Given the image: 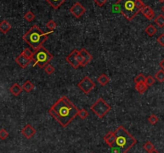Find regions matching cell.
Instances as JSON below:
<instances>
[{
    "label": "cell",
    "instance_id": "6da1fadb",
    "mask_svg": "<svg viewBox=\"0 0 164 153\" xmlns=\"http://www.w3.org/2000/svg\"><path fill=\"white\" fill-rule=\"evenodd\" d=\"M78 108L67 96H62L48 110V113L59 124L66 128L78 116Z\"/></svg>",
    "mask_w": 164,
    "mask_h": 153
},
{
    "label": "cell",
    "instance_id": "7a4b0ae2",
    "mask_svg": "<svg viewBox=\"0 0 164 153\" xmlns=\"http://www.w3.org/2000/svg\"><path fill=\"white\" fill-rule=\"evenodd\" d=\"M53 31L43 32L37 25H33L23 35L22 39L34 51L43 47V44L47 40L48 35Z\"/></svg>",
    "mask_w": 164,
    "mask_h": 153
},
{
    "label": "cell",
    "instance_id": "3957f363",
    "mask_svg": "<svg viewBox=\"0 0 164 153\" xmlns=\"http://www.w3.org/2000/svg\"><path fill=\"white\" fill-rule=\"evenodd\" d=\"M114 133L115 135V141L112 147L119 148L122 153H127L134 145L136 144V139L133 137L123 126H119L114 131Z\"/></svg>",
    "mask_w": 164,
    "mask_h": 153
},
{
    "label": "cell",
    "instance_id": "277c9868",
    "mask_svg": "<svg viewBox=\"0 0 164 153\" xmlns=\"http://www.w3.org/2000/svg\"><path fill=\"white\" fill-rule=\"evenodd\" d=\"M115 6L129 22L140 12L137 8L135 0H118Z\"/></svg>",
    "mask_w": 164,
    "mask_h": 153
},
{
    "label": "cell",
    "instance_id": "5b68a950",
    "mask_svg": "<svg viewBox=\"0 0 164 153\" xmlns=\"http://www.w3.org/2000/svg\"><path fill=\"white\" fill-rule=\"evenodd\" d=\"M53 58L54 56L52 54L50 53L44 47H41L36 51H34L31 62H33V66L38 65L39 67L44 68L53 60Z\"/></svg>",
    "mask_w": 164,
    "mask_h": 153
},
{
    "label": "cell",
    "instance_id": "8992f818",
    "mask_svg": "<svg viewBox=\"0 0 164 153\" xmlns=\"http://www.w3.org/2000/svg\"><path fill=\"white\" fill-rule=\"evenodd\" d=\"M111 109V106L102 98H99L90 107V110L100 119L103 118Z\"/></svg>",
    "mask_w": 164,
    "mask_h": 153
},
{
    "label": "cell",
    "instance_id": "52a82bcc",
    "mask_svg": "<svg viewBox=\"0 0 164 153\" xmlns=\"http://www.w3.org/2000/svg\"><path fill=\"white\" fill-rule=\"evenodd\" d=\"M78 88L80 89L84 94H89L93 91V89L95 88V82L88 76H85L77 84Z\"/></svg>",
    "mask_w": 164,
    "mask_h": 153
},
{
    "label": "cell",
    "instance_id": "ba28073f",
    "mask_svg": "<svg viewBox=\"0 0 164 153\" xmlns=\"http://www.w3.org/2000/svg\"><path fill=\"white\" fill-rule=\"evenodd\" d=\"M70 12H71L75 18L79 19L81 16L83 15L84 13L86 12V8H85L80 3H75L74 5L70 8Z\"/></svg>",
    "mask_w": 164,
    "mask_h": 153
},
{
    "label": "cell",
    "instance_id": "9c48e42d",
    "mask_svg": "<svg viewBox=\"0 0 164 153\" xmlns=\"http://www.w3.org/2000/svg\"><path fill=\"white\" fill-rule=\"evenodd\" d=\"M78 53V51L77 49H74L66 57V61L74 69H77L78 67H80V64L78 63L77 60Z\"/></svg>",
    "mask_w": 164,
    "mask_h": 153
},
{
    "label": "cell",
    "instance_id": "30bf717a",
    "mask_svg": "<svg viewBox=\"0 0 164 153\" xmlns=\"http://www.w3.org/2000/svg\"><path fill=\"white\" fill-rule=\"evenodd\" d=\"M15 61L16 63H17L20 67H22V68H26V67H27L28 66L31 64V61H32V59L27 58V57L24 56V55L21 53L19 55H18V56L16 57Z\"/></svg>",
    "mask_w": 164,
    "mask_h": 153
},
{
    "label": "cell",
    "instance_id": "8fae6325",
    "mask_svg": "<svg viewBox=\"0 0 164 153\" xmlns=\"http://www.w3.org/2000/svg\"><path fill=\"white\" fill-rule=\"evenodd\" d=\"M36 133V130L34 129L33 126H31V124H27L26 126L23 127L22 130H21V134L26 137L27 139H31V138L34 136V135Z\"/></svg>",
    "mask_w": 164,
    "mask_h": 153
},
{
    "label": "cell",
    "instance_id": "7c38bea8",
    "mask_svg": "<svg viewBox=\"0 0 164 153\" xmlns=\"http://www.w3.org/2000/svg\"><path fill=\"white\" fill-rule=\"evenodd\" d=\"M78 52L82 55V56L83 57V62H82V64L80 65L81 67H86L91 60H93V56L87 51L86 48H82L80 51H78Z\"/></svg>",
    "mask_w": 164,
    "mask_h": 153
},
{
    "label": "cell",
    "instance_id": "4fadbf2b",
    "mask_svg": "<svg viewBox=\"0 0 164 153\" xmlns=\"http://www.w3.org/2000/svg\"><path fill=\"white\" fill-rule=\"evenodd\" d=\"M140 12L142 13L143 16L146 17L148 20H151L155 17V11L152 10L151 6H146L145 5V6L140 11Z\"/></svg>",
    "mask_w": 164,
    "mask_h": 153
},
{
    "label": "cell",
    "instance_id": "5bb4252c",
    "mask_svg": "<svg viewBox=\"0 0 164 153\" xmlns=\"http://www.w3.org/2000/svg\"><path fill=\"white\" fill-rule=\"evenodd\" d=\"M103 140L105 141L106 144L111 147L112 146L114 145V144H115V135L114 131H108V132L104 135Z\"/></svg>",
    "mask_w": 164,
    "mask_h": 153
},
{
    "label": "cell",
    "instance_id": "9a60e30c",
    "mask_svg": "<svg viewBox=\"0 0 164 153\" xmlns=\"http://www.w3.org/2000/svg\"><path fill=\"white\" fill-rule=\"evenodd\" d=\"M11 29V25L10 24V22L7 20L4 19L0 22V31L3 34H6Z\"/></svg>",
    "mask_w": 164,
    "mask_h": 153
},
{
    "label": "cell",
    "instance_id": "2e32d148",
    "mask_svg": "<svg viewBox=\"0 0 164 153\" xmlns=\"http://www.w3.org/2000/svg\"><path fill=\"white\" fill-rule=\"evenodd\" d=\"M10 92L13 95L15 96H18L19 95L21 94V92L22 91V87L18 84H14L10 88Z\"/></svg>",
    "mask_w": 164,
    "mask_h": 153
},
{
    "label": "cell",
    "instance_id": "e0dca14e",
    "mask_svg": "<svg viewBox=\"0 0 164 153\" xmlns=\"http://www.w3.org/2000/svg\"><path fill=\"white\" fill-rule=\"evenodd\" d=\"M66 1L67 0H46V2L49 3L50 5L52 6V8L55 10L59 9Z\"/></svg>",
    "mask_w": 164,
    "mask_h": 153
},
{
    "label": "cell",
    "instance_id": "ac0fdd59",
    "mask_svg": "<svg viewBox=\"0 0 164 153\" xmlns=\"http://www.w3.org/2000/svg\"><path fill=\"white\" fill-rule=\"evenodd\" d=\"M110 81V78H109L107 75H106V74H102V75H100L97 78V82L99 83V85L100 86H102V87H104Z\"/></svg>",
    "mask_w": 164,
    "mask_h": 153
},
{
    "label": "cell",
    "instance_id": "d6986e66",
    "mask_svg": "<svg viewBox=\"0 0 164 153\" xmlns=\"http://www.w3.org/2000/svg\"><path fill=\"white\" fill-rule=\"evenodd\" d=\"M22 91H26V92H31L33 89L34 88V84L31 81V80H27V81L24 82V84H22Z\"/></svg>",
    "mask_w": 164,
    "mask_h": 153
},
{
    "label": "cell",
    "instance_id": "ffe728a7",
    "mask_svg": "<svg viewBox=\"0 0 164 153\" xmlns=\"http://www.w3.org/2000/svg\"><path fill=\"white\" fill-rule=\"evenodd\" d=\"M147 85L146 84L145 82L143 83H139V84H135V89L136 91L139 94H143L146 90H147Z\"/></svg>",
    "mask_w": 164,
    "mask_h": 153
},
{
    "label": "cell",
    "instance_id": "44dd1931",
    "mask_svg": "<svg viewBox=\"0 0 164 153\" xmlns=\"http://www.w3.org/2000/svg\"><path fill=\"white\" fill-rule=\"evenodd\" d=\"M145 32L148 34L150 37H152L155 34V33L157 32V29L155 26H153L152 24H150L149 26L146 27V28L145 29Z\"/></svg>",
    "mask_w": 164,
    "mask_h": 153
},
{
    "label": "cell",
    "instance_id": "7402d4cb",
    "mask_svg": "<svg viewBox=\"0 0 164 153\" xmlns=\"http://www.w3.org/2000/svg\"><path fill=\"white\" fill-rule=\"evenodd\" d=\"M155 22L158 26V27L163 28L164 27V15H158L155 19Z\"/></svg>",
    "mask_w": 164,
    "mask_h": 153
},
{
    "label": "cell",
    "instance_id": "603a6c76",
    "mask_svg": "<svg viewBox=\"0 0 164 153\" xmlns=\"http://www.w3.org/2000/svg\"><path fill=\"white\" fill-rule=\"evenodd\" d=\"M34 18H35L34 14L32 12V11H28L24 15V19H26V21L28 22H32L34 19Z\"/></svg>",
    "mask_w": 164,
    "mask_h": 153
},
{
    "label": "cell",
    "instance_id": "cb8c5ba5",
    "mask_svg": "<svg viewBox=\"0 0 164 153\" xmlns=\"http://www.w3.org/2000/svg\"><path fill=\"white\" fill-rule=\"evenodd\" d=\"M143 148H144V150L146 151L147 152H151V151L155 150V145L152 144L151 141H147V142H146L144 145H143Z\"/></svg>",
    "mask_w": 164,
    "mask_h": 153
},
{
    "label": "cell",
    "instance_id": "d4e9b609",
    "mask_svg": "<svg viewBox=\"0 0 164 153\" xmlns=\"http://www.w3.org/2000/svg\"><path fill=\"white\" fill-rule=\"evenodd\" d=\"M155 79L158 80L159 83H163L164 82V71L163 70H160L158 72H156L155 75Z\"/></svg>",
    "mask_w": 164,
    "mask_h": 153
},
{
    "label": "cell",
    "instance_id": "484cf974",
    "mask_svg": "<svg viewBox=\"0 0 164 153\" xmlns=\"http://www.w3.org/2000/svg\"><path fill=\"white\" fill-rule=\"evenodd\" d=\"M78 116H79V118L82 119H85L87 116H89V112H87L85 108H82V109L78 110Z\"/></svg>",
    "mask_w": 164,
    "mask_h": 153
},
{
    "label": "cell",
    "instance_id": "4316f807",
    "mask_svg": "<svg viewBox=\"0 0 164 153\" xmlns=\"http://www.w3.org/2000/svg\"><path fill=\"white\" fill-rule=\"evenodd\" d=\"M155 83V79L152 75H148L145 79V84L147 85V87H151Z\"/></svg>",
    "mask_w": 164,
    "mask_h": 153
},
{
    "label": "cell",
    "instance_id": "83f0119b",
    "mask_svg": "<svg viewBox=\"0 0 164 153\" xmlns=\"http://www.w3.org/2000/svg\"><path fill=\"white\" fill-rule=\"evenodd\" d=\"M22 54L26 56L27 58H29V59H32L33 58V55H34V51L30 49V48H25L23 51L22 52Z\"/></svg>",
    "mask_w": 164,
    "mask_h": 153
},
{
    "label": "cell",
    "instance_id": "f1b7e54d",
    "mask_svg": "<svg viewBox=\"0 0 164 153\" xmlns=\"http://www.w3.org/2000/svg\"><path fill=\"white\" fill-rule=\"evenodd\" d=\"M46 27H47V28L49 29L50 31H53L56 28V27H57V24H56V22L54 21V20H50L48 22H47V24H46Z\"/></svg>",
    "mask_w": 164,
    "mask_h": 153
},
{
    "label": "cell",
    "instance_id": "f546056e",
    "mask_svg": "<svg viewBox=\"0 0 164 153\" xmlns=\"http://www.w3.org/2000/svg\"><path fill=\"white\" fill-rule=\"evenodd\" d=\"M44 71L47 73V75H52L53 73L55 72V67H53L51 64H47L45 67H44Z\"/></svg>",
    "mask_w": 164,
    "mask_h": 153
},
{
    "label": "cell",
    "instance_id": "4dcf8cb0",
    "mask_svg": "<svg viewBox=\"0 0 164 153\" xmlns=\"http://www.w3.org/2000/svg\"><path fill=\"white\" fill-rule=\"evenodd\" d=\"M145 79H146V76L143 74H139V75H137L136 77L134 79V82L135 83V84H139V83H143V82H145Z\"/></svg>",
    "mask_w": 164,
    "mask_h": 153
},
{
    "label": "cell",
    "instance_id": "1f68e13d",
    "mask_svg": "<svg viewBox=\"0 0 164 153\" xmlns=\"http://www.w3.org/2000/svg\"><path fill=\"white\" fill-rule=\"evenodd\" d=\"M148 122L150 123L151 124L155 125V124H157V123L158 122V117H157V116H155V115H154V114H152V115H151V116H149Z\"/></svg>",
    "mask_w": 164,
    "mask_h": 153
},
{
    "label": "cell",
    "instance_id": "d6a6232c",
    "mask_svg": "<svg viewBox=\"0 0 164 153\" xmlns=\"http://www.w3.org/2000/svg\"><path fill=\"white\" fill-rule=\"evenodd\" d=\"M8 135H9L8 131H6V130H5L4 128H2V129L0 130V140H6V138L8 137Z\"/></svg>",
    "mask_w": 164,
    "mask_h": 153
},
{
    "label": "cell",
    "instance_id": "836d02e7",
    "mask_svg": "<svg viewBox=\"0 0 164 153\" xmlns=\"http://www.w3.org/2000/svg\"><path fill=\"white\" fill-rule=\"evenodd\" d=\"M135 4H136L137 8L139 10V11H141L145 6V4L143 3L142 0H135Z\"/></svg>",
    "mask_w": 164,
    "mask_h": 153
},
{
    "label": "cell",
    "instance_id": "e575fe53",
    "mask_svg": "<svg viewBox=\"0 0 164 153\" xmlns=\"http://www.w3.org/2000/svg\"><path fill=\"white\" fill-rule=\"evenodd\" d=\"M157 42L161 45L162 47H164V34H161L157 38Z\"/></svg>",
    "mask_w": 164,
    "mask_h": 153
},
{
    "label": "cell",
    "instance_id": "d590c367",
    "mask_svg": "<svg viewBox=\"0 0 164 153\" xmlns=\"http://www.w3.org/2000/svg\"><path fill=\"white\" fill-rule=\"evenodd\" d=\"M107 0H95V3L98 5V6L101 7V6H104V4L107 3Z\"/></svg>",
    "mask_w": 164,
    "mask_h": 153
},
{
    "label": "cell",
    "instance_id": "8d00e7d4",
    "mask_svg": "<svg viewBox=\"0 0 164 153\" xmlns=\"http://www.w3.org/2000/svg\"><path fill=\"white\" fill-rule=\"evenodd\" d=\"M77 60H78V63L79 64H82V62H83V57L82 56V55H81L79 52L77 54Z\"/></svg>",
    "mask_w": 164,
    "mask_h": 153
},
{
    "label": "cell",
    "instance_id": "74e56055",
    "mask_svg": "<svg viewBox=\"0 0 164 153\" xmlns=\"http://www.w3.org/2000/svg\"><path fill=\"white\" fill-rule=\"evenodd\" d=\"M111 153H122L119 148L116 147H111Z\"/></svg>",
    "mask_w": 164,
    "mask_h": 153
},
{
    "label": "cell",
    "instance_id": "f35d334b",
    "mask_svg": "<svg viewBox=\"0 0 164 153\" xmlns=\"http://www.w3.org/2000/svg\"><path fill=\"white\" fill-rule=\"evenodd\" d=\"M159 66L161 67L162 70H163L164 71V59L160 61V62H159Z\"/></svg>",
    "mask_w": 164,
    "mask_h": 153
},
{
    "label": "cell",
    "instance_id": "ab89813d",
    "mask_svg": "<svg viewBox=\"0 0 164 153\" xmlns=\"http://www.w3.org/2000/svg\"><path fill=\"white\" fill-rule=\"evenodd\" d=\"M148 153H160L159 152H158L157 150H153V151H151V152H148Z\"/></svg>",
    "mask_w": 164,
    "mask_h": 153
},
{
    "label": "cell",
    "instance_id": "60d3db41",
    "mask_svg": "<svg viewBox=\"0 0 164 153\" xmlns=\"http://www.w3.org/2000/svg\"><path fill=\"white\" fill-rule=\"evenodd\" d=\"M162 11L164 13V5L163 6H162Z\"/></svg>",
    "mask_w": 164,
    "mask_h": 153
},
{
    "label": "cell",
    "instance_id": "b9f144b4",
    "mask_svg": "<svg viewBox=\"0 0 164 153\" xmlns=\"http://www.w3.org/2000/svg\"><path fill=\"white\" fill-rule=\"evenodd\" d=\"M159 3H164V0H158Z\"/></svg>",
    "mask_w": 164,
    "mask_h": 153
}]
</instances>
